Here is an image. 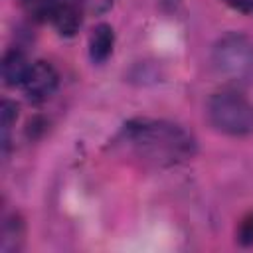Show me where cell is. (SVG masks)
I'll use <instances>...</instances> for the list:
<instances>
[{"label":"cell","instance_id":"obj_1","mask_svg":"<svg viewBox=\"0 0 253 253\" xmlns=\"http://www.w3.org/2000/svg\"><path fill=\"white\" fill-rule=\"evenodd\" d=\"M123 138L146 162L172 166L196 154V138L182 125L164 119H132L123 126Z\"/></svg>","mask_w":253,"mask_h":253},{"label":"cell","instance_id":"obj_2","mask_svg":"<svg viewBox=\"0 0 253 253\" xmlns=\"http://www.w3.org/2000/svg\"><path fill=\"white\" fill-rule=\"evenodd\" d=\"M211 67L225 83L247 85L253 79V40L243 32L219 36L211 47Z\"/></svg>","mask_w":253,"mask_h":253},{"label":"cell","instance_id":"obj_3","mask_svg":"<svg viewBox=\"0 0 253 253\" xmlns=\"http://www.w3.org/2000/svg\"><path fill=\"white\" fill-rule=\"evenodd\" d=\"M206 115L210 125L229 136H247L253 132V103L235 93H213L206 103Z\"/></svg>","mask_w":253,"mask_h":253},{"label":"cell","instance_id":"obj_4","mask_svg":"<svg viewBox=\"0 0 253 253\" xmlns=\"http://www.w3.org/2000/svg\"><path fill=\"white\" fill-rule=\"evenodd\" d=\"M59 85V73L49 61H36L30 67V73L26 81L22 83L24 95L32 103H43L47 101Z\"/></svg>","mask_w":253,"mask_h":253},{"label":"cell","instance_id":"obj_5","mask_svg":"<svg viewBox=\"0 0 253 253\" xmlns=\"http://www.w3.org/2000/svg\"><path fill=\"white\" fill-rule=\"evenodd\" d=\"M83 12L85 10L81 8L79 2L61 0V4L55 8L49 22L53 24V28L61 38H73L83 24Z\"/></svg>","mask_w":253,"mask_h":253},{"label":"cell","instance_id":"obj_6","mask_svg":"<svg viewBox=\"0 0 253 253\" xmlns=\"http://www.w3.org/2000/svg\"><path fill=\"white\" fill-rule=\"evenodd\" d=\"M32 63L28 61V55L20 47H12L2 57V79L8 87H22L30 73Z\"/></svg>","mask_w":253,"mask_h":253},{"label":"cell","instance_id":"obj_7","mask_svg":"<svg viewBox=\"0 0 253 253\" xmlns=\"http://www.w3.org/2000/svg\"><path fill=\"white\" fill-rule=\"evenodd\" d=\"M115 30L109 24H97L89 34V57L93 63L101 65L113 55Z\"/></svg>","mask_w":253,"mask_h":253},{"label":"cell","instance_id":"obj_8","mask_svg":"<svg viewBox=\"0 0 253 253\" xmlns=\"http://www.w3.org/2000/svg\"><path fill=\"white\" fill-rule=\"evenodd\" d=\"M24 235H26V227H24V219L18 213H10L8 217H4L2 221V237H0V249L4 253H16L22 249L24 245Z\"/></svg>","mask_w":253,"mask_h":253},{"label":"cell","instance_id":"obj_9","mask_svg":"<svg viewBox=\"0 0 253 253\" xmlns=\"http://www.w3.org/2000/svg\"><path fill=\"white\" fill-rule=\"evenodd\" d=\"M24 12L36 20V22H45L51 20L55 8L61 4V0H20Z\"/></svg>","mask_w":253,"mask_h":253},{"label":"cell","instance_id":"obj_10","mask_svg":"<svg viewBox=\"0 0 253 253\" xmlns=\"http://www.w3.org/2000/svg\"><path fill=\"white\" fill-rule=\"evenodd\" d=\"M16 119H18V105H16L14 101L4 99V101H2V105H0V121H2V148H4V152H8V144H10L8 134H10V128H12V125L16 123Z\"/></svg>","mask_w":253,"mask_h":253},{"label":"cell","instance_id":"obj_11","mask_svg":"<svg viewBox=\"0 0 253 253\" xmlns=\"http://www.w3.org/2000/svg\"><path fill=\"white\" fill-rule=\"evenodd\" d=\"M235 239H237V243L243 245V247H251V245H253V211L247 213V215L241 219V223H239V227H237V233H235Z\"/></svg>","mask_w":253,"mask_h":253},{"label":"cell","instance_id":"obj_12","mask_svg":"<svg viewBox=\"0 0 253 253\" xmlns=\"http://www.w3.org/2000/svg\"><path fill=\"white\" fill-rule=\"evenodd\" d=\"M77 2L81 4V8L87 14H95V16L109 12L113 8V4H115V0H77Z\"/></svg>","mask_w":253,"mask_h":253},{"label":"cell","instance_id":"obj_13","mask_svg":"<svg viewBox=\"0 0 253 253\" xmlns=\"http://www.w3.org/2000/svg\"><path fill=\"white\" fill-rule=\"evenodd\" d=\"M225 6H229L235 12L241 14H253V0H221Z\"/></svg>","mask_w":253,"mask_h":253},{"label":"cell","instance_id":"obj_14","mask_svg":"<svg viewBox=\"0 0 253 253\" xmlns=\"http://www.w3.org/2000/svg\"><path fill=\"white\" fill-rule=\"evenodd\" d=\"M43 130H45V123H43L40 117H36V119H32V121L28 123L26 134H28V136H32V138H38V136H40Z\"/></svg>","mask_w":253,"mask_h":253}]
</instances>
